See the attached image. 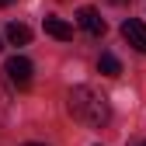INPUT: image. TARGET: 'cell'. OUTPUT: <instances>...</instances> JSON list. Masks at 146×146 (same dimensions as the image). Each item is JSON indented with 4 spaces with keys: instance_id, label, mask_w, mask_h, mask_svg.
<instances>
[{
    "instance_id": "obj_1",
    "label": "cell",
    "mask_w": 146,
    "mask_h": 146,
    "mask_svg": "<svg viewBox=\"0 0 146 146\" xmlns=\"http://www.w3.org/2000/svg\"><path fill=\"white\" fill-rule=\"evenodd\" d=\"M66 101H70V115L77 122H84V125H90V129H104V125L111 122V104H108V98L98 94V90L87 87V84L70 87Z\"/></svg>"
},
{
    "instance_id": "obj_2",
    "label": "cell",
    "mask_w": 146,
    "mask_h": 146,
    "mask_svg": "<svg viewBox=\"0 0 146 146\" xmlns=\"http://www.w3.org/2000/svg\"><path fill=\"white\" fill-rule=\"evenodd\" d=\"M77 25H80V28H84V31L90 35V38H101V35L108 31L104 17H101V14H98L94 7H80V11H77Z\"/></svg>"
},
{
    "instance_id": "obj_3",
    "label": "cell",
    "mask_w": 146,
    "mask_h": 146,
    "mask_svg": "<svg viewBox=\"0 0 146 146\" xmlns=\"http://www.w3.org/2000/svg\"><path fill=\"white\" fill-rule=\"evenodd\" d=\"M4 73H7L17 87H28V84H31V63H28L25 56H11V59L4 63Z\"/></svg>"
},
{
    "instance_id": "obj_4",
    "label": "cell",
    "mask_w": 146,
    "mask_h": 146,
    "mask_svg": "<svg viewBox=\"0 0 146 146\" xmlns=\"http://www.w3.org/2000/svg\"><path fill=\"white\" fill-rule=\"evenodd\" d=\"M122 38L129 42L136 52H146V25H143V21H136V17L122 21Z\"/></svg>"
},
{
    "instance_id": "obj_5",
    "label": "cell",
    "mask_w": 146,
    "mask_h": 146,
    "mask_svg": "<svg viewBox=\"0 0 146 146\" xmlns=\"http://www.w3.org/2000/svg\"><path fill=\"white\" fill-rule=\"evenodd\" d=\"M45 35H52L59 42H70L73 38V25H66L63 17H45Z\"/></svg>"
},
{
    "instance_id": "obj_6",
    "label": "cell",
    "mask_w": 146,
    "mask_h": 146,
    "mask_svg": "<svg viewBox=\"0 0 146 146\" xmlns=\"http://www.w3.org/2000/svg\"><path fill=\"white\" fill-rule=\"evenodd\" d=\"M7 42H11V45H28V42H31V28H28V25H17V21L7 25Z\"/></svg>"
},
{
    "instance_id": "obj_7",
    "label": "cell",
    "mask_w": 146,
    "mask_h": 146,
    "mask_svg": "<svg viewBox=\"0 0 146 146\" xmlns=\"http://www.w3.org/2000/svg\"><path fill=\"white\" fill-rule=\"evenodd\" d=\"M98 70L104 73V77H118V73H122V63H118V56H111V52H101Z\"/></svg>"
},
{
    "instance_id": "obj_8",
    "label": "cell",
    "mask_w": 146,
    "mask_h": 146,
    "mask_svg": "<svg viewBox=\"0 0 146 146\" xmlns=\"http://www.w3.org/2000/svg\"><path fill=\"white\" fill-rule=\"evenodd\" d=\"M11 108H14V101H11V90L0 84V125H4L7 118H11Z\"/></svg>"
},
{
    "instance_id": "obj_9",
    "label": "cell",
    "mask_w": 146,
    "mask_h": 146,
    "mask_svg": "<svg viewBox=\"0 0 146 146\" xmlns=\"http://www.w3.org/2000/svg\"><path fill=\"white\" fill-rule=\"evenodd\" d=\"M108 4H118V7H122V4H132V0H108Z\"/></svg>"
},
{
    "instance_id": "obj_10",
    "label": "cell",
    "mask_w": 146,
    "mask_h": 146,
    "mask_svg": "<svg viewBox=\"0 0 146 146\" xmlns=\"http://www.w3.org/2000/svg\"><path fill=\"white\" fill-rule=\"evenodd\" d=\"M11 4H14V0H0V7H11Z\"/></svg>"
},
{
    "instance_id": "obj_11",
    "label": "cell",
    "mask_w": 146,
    "mask_h": 146,
    "mask_svg": "<svg viewBox=\"0 0 146 146\" xmlns=\"http://www.w3.org/2000/svg\"><path fill=\"white\" fill-rule=\"evenodd\" d=\"M28 146H42V143H28Z\"/></svg>"
},
{
    "instance_id": "obj_12",
    "label": "cell",
    "mask_w": 146,
    "mask_h": 146,
    "mask_svg": "<svg viewBox=\"0 0 146 146\" xmlns=\"http://www.w3.org/2000/svg\"><path fill=\"white\" fill-rule=\"evenodd\" d=\"M0 49H4V42H0Z\"/></svg>"
},
{
    "instance_id": "obj_13",
    "label": "cell",
    "mask_w": 146,
    "mask_h": 146,
    "mask_svg": "<svg viewBox=\"0 0 146 146\" xmlns=\"http://www.w3.org/2000/svg\"><path fill=\"white\" fill-rule=\"evenodd\" d=\"M143 146H146V143H143Z\"/></svg>"
}]
</instances>
